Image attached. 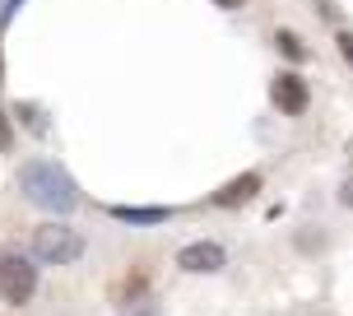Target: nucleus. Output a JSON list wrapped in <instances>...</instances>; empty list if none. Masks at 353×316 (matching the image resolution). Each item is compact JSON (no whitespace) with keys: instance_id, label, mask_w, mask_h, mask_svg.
<instances>
[{"instance_id":"2","label":"nucleus","mask_w":353,"mask_h":316,"mask_svg":"<svg viewBox=\"0 0 353 316\" xmlns=\"http://www.w3.org/2000/svg\"><path fill=\"white\" fill-rule=\"evenodd\" d=\"M84 256V237L70 224H42L33 228V261L42 265H74Z\"/></svg>"},{"instance_id":"5","label":"nucleus","mask_w":353,"mask_h":316,"mask_svg":"<svg viewBox=\"0 0 353 316\" xmlns=\"http://www.w3.org/2000/svg\"><path fill=\"white\" fill-rule=\"evenodd\" d=\"M228 265V251L219 242H186L176 251V270H186V275H219Z\"/></svg>"},{"instance_id":"7","label":"nucleus","mask_w":353,"mask_h":316,"mask_svg":"<svg viewBox=\"0 0 353 316\" xmlns=\"http://www.w3.org/2000/svg\"><path fill=\"white\" fill-rule=\"evenodd\" d=\"M107 214L121 219V224H168V219H172L168 205H149V210H144V205H112Z\"/></svg>"},{"instance_id":"14","label":"nucleus","mask_w":353,"mask_h":316,"mask_svg":"<svg viewBox=\"0 0 353 316\" xmlns=\"http://www.w3.org/2000/svg\"><path fill=\"white\" fill-rule=\"evenodd\" d=\"M0 84H5V47H0Z\"/></svg>"},{"instance_id":"8","label":"nucleus","mask_w":353,"mask_h":316,"mask_svg":"<svg viewBox=\"0 0 353 316\" xmlns=\"http://www.w3.org/2000/svg\"><path fill=\"white\" fill-rule=\"evenodd\" d=\"M274 47H279L288 61H298V66L307 61V47H302V37L293 33V28H279V33H274Z\"/></svg>"},{"instance_id":"9","label":"nucleus","mask_w":353,"mask_h":316,"mask_svg":"<svg viewBox=\"0 0 353 316\" xmlns=\"http://www.w3.org/2000/svg\"><path fill=\"white\" fill-rule=\"evenodd\" d=\"M14 149V126H10V112H0V154Z\"/></svg>"},{"instance_id":"10","label":"nucleus","mask_w":353,"mask_h":316,"mask_svg":"<svg viewBox=\"0 0 353 316\" xmlns=\"http://www.w3.org/2000/svg\"><path fill=\"white\" fill-rule=\"evenodd\" d=\"M335 42H339V52H344V61L353 66V33H349V28H339V33H335Z\"/></svg>"},{"instance_id":"4","label":"nucleus","mask_w":353,"mask_h":316,"mask_svg":"<svg viewBox=\"0 0 353 316\" xmlns=\"http://www.w3.org/2000/svg\"><path fill=\"white\" fill-rule=\"evenodd\" d=\"M270 103H274V112H283V117H302V112L312 107V88H307V79H302L298 70H279L270 79Z\"/></svg>"},{"instance_id":"1","label":"nucleus","mask_w":353,"mask_h":316,"mask_svg":"<svg viewBox=\"0 0 353 316\" xmlns=\"http://www.w3.org/2000/svg\"><path fill=\"white\" fill-rule=\"evenodd\" d=\"M19 195L47 214H70L79 205V186L65 177V168H56L47 158H33L19 168Z\"/></svg>"},{"instance_id":"6","label":"nucleus","mask_w":353,"mask_h":316,"mask_svg":"<svg viewBox=\"0 0 353 316\" xmlns=\"http://www.w3.org/2000/svg\"><path fill=\"white\" fill-rule=\"evenodd\" d=\"M261 191H265V177L261 172H237L232 181H223V186L214 191V205H219V210H242V205L256 200Z\"/></svg>"},{"instance_id":"12","label":"nucleus","mask_w":353,"mask_h":316,"mask_svg":"<svg viewBox=\"0 0 353 316\" xmlns=\"http://www.w3.org/2000/svg\"><path fill=\"white\" fill-rule=\"evenodd\" d=\"M19 5H23V0H0V28H5V23L19 14Z\"/></svg>"},{"instance_id":"13","label":"nucleus","mask_w":353,"mask_h":316,"mask_svg":"<svg viewBox=\"0 0 353 316\" xmlns=\"http://www.w3.org/2000/svg\"><path fill=\"white\" fill-rule=\"evenodd\" d=\"M214 5H223V10H242L247 0H214Z\"/></svg>"},{"instance_id":"3","label":"nucleus","mask_w":353,"mask_h":316,"mask_svg":"<svg viewBox=\"0 0 353 316\" xmlns=\"http://www.w3.org/2000/svg\"><path fill=\"white\" fill-rule=\"evenodd\" d=\"M33 293H37V265L28 256H19V251L0 256V298L10 307H23Z\"/></svg>"},{"instance_id":"11","label":"nucleus","mask_w":353,"mask_h":316,"mask_svg":"<svg viewBox=\"0 0 353 316\" xmlns=\"http://www.w3.org/2000/svg\"><path fill=\"white\" fill-rule=\"evenodd\" d=\"M339 205H344V210H353V177H344V181H339Z\"/></svg>"}]
</instances>
